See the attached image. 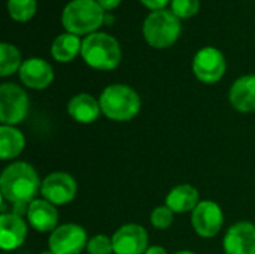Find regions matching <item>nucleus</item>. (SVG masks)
Listing matches in <instances>:
<instances>
[{
    "mask_svg": "<svg viewBox=\"0 0 255 254\" xmlns=\"http://www.w3.org/2000/svg\"><path fill=\"white\" fill-rule=\"evenodd\" d=\"M200 9V0H172V12L178 18H191Z\"/></svg>",
    "mask_w": 255,
    "mask_h": 254,
    "instance_id": "23",
    "label": "nucleus"
},
{
    "mask_svg": "<svg viewBox=\"0 0 255 254\" xmlns=\"http://www.w3.org/2000/svg\"><path fill=\"white\" fill-rule=\"evenodd\" d=\"M173 211L169 207H157L152 213H151V225L155 229H167L172 226L173 223Z\"/></svg>",
    "mask_w": 255,
    "mask_h": 254,
    "instance_id": "24",
    "label": "nucleus"
},
{
    "mask_svg": "<svg viewBox=\"0 0 255 254\" xmlns=\"http://www.w3.org/2000/svg\"><path fill=\"white\" fill-rule=\"evenodd\" d=\"M22 61H21V54L16 46L3 42L0 45V75L1 76H9L19 70Z\"/></svg>",
    "mask_w": 255,
    "mask_h": 254,
    "instance_id": "21",
    "label": "nucleus"
},
{
    "mask_svg": "<svg viewBox=\"0 0 255 254\" xmlns=\"http://www.w3.org/2000/svg\"><path fill=\"white\" fill-rule=\"evenodd\" d=\"M27 237V225L21 216L10 213L0 217V247L4 252L19 249Z\"/></svg>",
    "mask_w": 255,
    "mask_h": 254,
    "instance_id": "14",
    "label": "nucleus"
},
{
    "mask_svg": "<svg viewBox=\"0 0 255 254\" xmlns=\"http://www.w3.org/2000/svg\"><path fill=\"white\" fill-rule=\"evenodd\" d=\"M87 250L90 254H112L114 253L112 238L106 235H96L91 240H88Z\"/></svg>",
    "mask_w": 255,
    "mask_h": 254,
    "instance_id": "25",
    "label": "nucleus"
},
{
    "mask_svg": "<svg viewBox=\"0 0 255 254\" xmlns=\"http://www.w3.org/2000/svg\"><path fill=\"white\" fill-rule=\"evenodd\" d=\"M145 254H167V252L160 246H152V247H148Z\"/></svg>",
    "mask_w": 255,
    "mask_h": 254,
    "instance_id": "28",
    "label": "nucleus"
},
{
    "mask_svg": "<svg viewBox=\"0 0 255 254\" xmlns=\"http://www.w3.org/2000/svg\"><path fill=\"white\" fill-rule=\"evenodd\" d=\"M81 48H82V40L79 39V36L72 33H63L54 39L51 46V54L57 61L69 63L81 52Z\"/></svg>",
    "mask_w": 255,
    "mask_h": 254,
    "instance_id": "20",
    "label": "nucleus"
},
{
    "mask_svg": "<svg viewBox=\"0 0 255 254\" xmlns=\"http://www.w3.org/2000/svg\"><path fill=\"white\" fill-rule=\"evenodd\" d=\"M67 114L81 124H91L102 114L100 102L88 93H79L69 100Z\"/></svg>",
    "mask_w": 255,
    "mask_h": 254,
    "instance_id": "16",
    "label": "nucleus"
},
{
    "mask_svg": "<svg viewBox=\"0 0 255 254\" xmlns=\"http://www.w3.org/2000/svg\"><path fill=\"white\" fill-rule=\"evenodd\" d=\"M105 9L96 0H72L61 13L63 27L67 33L81 36L93 34L103 24Z\"/></svg>",
    "mask_w": 255,
    "mask_h": 254,
    "instance_id": "2",
    "label": "nucleus"
},
{
    "mask_svg": "<svg viewBox=\"0 0 255 254\" xmlns=\"http://www.w3.org/2000/svg\"><path fill=\"white\" fill-rule=\"evenodd\" d=\"M81 55L94 69L114 70L121 61V46L114 36L96 31L82 40Z\"/></svg>",
    "mask_w": 255,
    "mask_h": 254,
    "instance_id": "4",
    "label": "nucleus"
},
{
    "mask_svg": "<svg viewBox=\"0 0 255 254\" xmlns=\"http://www.w3.org/2000/svg\"><path fill=\"white\" fill-rule=\"evenodd\" d=\"M87 246L88 238L85 229L75 223L58 226L49 237V250L55 254H79Z\"/></svg>",
    "mask_w": 255,
    "mask_h": 254,
    "instance_id": "8",
    "label": "nucleus"
},
{
    "mask_svg": "<svg viewBox=\"0 0 255 254\" xmlns=\"http://www.w3.org/2000/svg\"><path fill=\"white\" fill-rule=\"evenodd\" d=\"M78 186L72 175L66 172H52L49 174L40 186V195L45 201L52 205H66L72 202L76 196Z\"/></svg>",
    "mask_w": 255,
    "mask_h": 254,
    "instance_id": "9",
    "label": "nucleus"
},
{
    "mask_svg": "<svg viewBox=\"0 0 255 254\" xmlns=\"http://www.w3.org/2000/svg\"><path fill=\"white\" fill-rule=\"evenodd\" d=\"M226 254H255V225L239 222L233 225L223 241Z\"/></svg>",
    "mask_w": 255,
    "mask_h": 254,
    "instance_id": "12",
    "label": "nucleus"
},
{
    "mask_svg": "<svg viewBox=\"0 0 255 254\" xmlns=\"http://www.w3.org/2000/svg\"><path fill=\"white\" fill-rule=\"evenodd\" d=\"M148 9H151L152 12L154 10H161L170 0H140Z\"/></svg>",
    "mask_w": 255,
    "mask_h": 254,
    "instance_id": "26",
    "label": "nucleus"
},
{
    "mask_svg": "<svg viewBox=\"0 0 255 254\" xmlns=\"http://www.w3.org/2000/svg\"><path fill=\"white\" fill-rule=\"evenodd\" d=\"M105 10H112V9H115L120 3H121V0H96Z\"/></svg>",
    "mask_w": 255,
    "mask_h": 254,
    "instance_id": "27",
    "label": "nucleus"
},
{
    "mask_svg": "<svg viewBox=\"0 0 255 254\" xmlns=\"http://www.w3.org/2000/svg\"><path fill=\"white\" fill-rule=\"evenodd\" d=\"M200 204L199 192L196 187L190 184H179L173 187L166 196V207H169L173 213H188L194 211V208Z\"/></svg>",
    "mask_w": 255,
    "mask_h": 254,
    "instance_id": "18",
    "label": "nucleus"
},
{
    "mask_svg": "<svg viewBox=\"0 0 255 254\" xmlns=\"http://www.w3.org/2000/svg\"><path fill=\"white\" fill-rule=\"evenodd\" d=\"M28 96L16 84L0 85V121L4 126L19 124L28 112Z\"/></svg>",
    "mask_w": 255,
    "mask_h": 254,
    "instance_id": "6",
    "label": "nucleus"
},
{
    "mask_svg": "<svg viewBox=\"0 0 255 254\" xmlns=\"http://www.w3.org/2000/svg\"><path fill=\"white\" fill-rule=\"evenodd\" d=\"M19 79L21 82L34 90H43L51 85L54 81V70L51 64L39 57H31L22 61L19 70Z\"/></svg>",
    "mask_w": 255,
    "mask_h": 254,
    "instance_id": "13",
    "label": "nucleus"
},
{
    "mask_svg": "<svg viewBox=\"0 0 255 254\" xmlns=\"http://www.w3.org/2000/svg\"><path fill=\"white\" fill-rule=\"evenodd\" d=\"M143 37L154 48L173 45L181 34V21L172 10H154L143 22Z\"/></svg>",
    "mask_w": 255,
    "mask_h": 254,
    "instance_id": "5",
    "label": "nucleus"
},
{
    "mask_svg": "<svg viewBox=\"0 0 255 254\" xmlns=\"http://www.w3.org/2000/svg\"><path fill=\"white\" fill-rule=\"evenodd\" d=\"M102 114L112 121H128L140 111V97L128 85L112 84L100 94Z\"/></svg>",
    "mask_w": 255,
    "mask_h": 254,
    "instance_id": "3",
    "label": "nucleus"
},
{
    "mask_svg": "<svg viewBox=\"0 0 255 254\" xmlns=\"http://www.w3.org/2000/svg\"><path fill=\"white\" fill-rule=\"evenodd\" d=\"M42 181L36 169L25 162L10 163L0 177L1 198L12 204L15 210H24L28 207L36 195L40 192Z\"/></svg>",
    "mask_w": 255,
    "mask_h": 254,
    "instance_id": "1",
    "label": "nucleus"
},
{
    "mask_svg": "<svg viewBox=\"0 0 255 254\" xmlns=\"http://www.w3.org/2000/svg\"><path fill=\"white\" fill-rule=\"evenodd\" d=\"M191 225L202 238H214L224 225V214L214 201H202L191 214Z\"/></svg>",
    "mask_w": 255,
    "mask_h": 254,
    "instance_id": "10",
    "label": "nucleus"
},
{
    "mask_svg": "<svg viewBox=\"0 0 255 254\" xmlns=\"http://www.w3.org/2000/svg\"><path fill=\"white\" fill-rule=\"evenodd\" d=\"M114 254H145L148 250V234L140 225L121 226L112 237Z\"/></svg>",
    "mask_w": 255,
    "mask_h": 254,
    "instance_id": "11",
    "label": "nucleus"
},
{
    "mask_svg": "<svg viewBox=\"0 0 255 254\" xmlns=\"http://www.w3.org/2000/svg\"><path fill=\"white\" fill-rule=\"evenodd\" d=\"M173 254H196V253H193V252H188V250H182V252H176V253H173Z\"/></svg>",
    "mask_w": 255,
    "mask_h": 254,
    "instance_id": "29",
    "label": "nucleus"
},
{
    "mask_svg": "<svg viewBox=\"0 0 255 254\" xmlns=\"http://www.w3.org/2000/svg\"><path fill=\"white\" fill-rule=\"evenodd\" d=\"M27 219L37 232H54L58 226V211L55 205L45 199H34L27 208Z\"/></svg>",
    "mask_w": 255,
    "mask_h": 254,
    "instance_id": "15",
    "label": "nucleus"
},
{
    "mask_svg": "<svg viewBox=\"0 0 255 254\" xmlns=\"http://www.w3.org/2000/svg\"><path fill=\"white\" fill-rule=\"evenodd\" d=\"M37 9L36 0H7V12L18 22L30 21Z\"/></svg>",
    "mask_w": 255,
    "mask_h": 254,
    "instance_id": "22",
    "label": "nucleus"
},
{
    "mask_svg": "<svg viewBox=\"0 0 255 254\" xmlns=\"http://www.w3.org/2000/svg\"><path fill=\"white\" fill-rule=\"evenodd\" d=\"M227 69L223 52L214 46H205L197 51L193 60V72L196 78L205 84L218 82Z\"/></svg>",
    "mask_w": 255,
    "mask_h": 254,
    "instance_id": "7",
    "label": "nucleus"
},
{
    "mask_svg": "<svg viewBox=\"0 0 255 254\" xmlns=\"http://www.w3.org/2000/svg\"><path fill=\"white\" fill-rule=\"evenodd\" d=\"M25 147L24 135L15 126L0 127V157L1 160H12L18 157Z\"/></svg>",
    "mask_w": 255,
    "mask_h": 254,
    "instance_id": "19",
    "label": "nucleus"
},
{
    "mask_svg": "<svg viewBox=\"0 0 255 254\" xmlns=\"http://www.w3.org/2000/svg\"><path fill=\"white\" fill-rule=\"evenodd\" d=\"M230 103L241 112H255V75H244L230 88Z\"/></svg>",
    "mask_w": 255,
    "mask_h": 254,
    "instance_id": "17",
    "label": "nucleus"
},
{
    "mask_svg": "<svg viewBox=\"0 0 255 254\" xmlns=\"http://www.w3.org/2000/svg\"><path fill=\"white\" fill-rule=\"evenodd\" d=\"M40 254H55V253H52L51 250H46V252H42V253H40Z\"/></svg>",
    "mask_w": 255,
    "mask_h": 254,
    "instance_id": "30",
    "label": "nucleus"
}]
</instances>
